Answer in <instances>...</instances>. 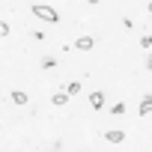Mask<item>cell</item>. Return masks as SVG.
Returning <instances> with one entry per match:
<instances>
[{
    "label": "cell",
    "instance_id": "1",
    "mask_svg": "<svg viewBox=\"0 0 152 152\" xmlns=\"http://www.w3.org/2000/svg\"><path fill=\"white\" fill-rule=\"evenodd\" d=\"M33 15H36V18H42L45 24H57V21H60L57 9H54V6H45V3H36V6H33Z\"/></svg>",
    "mask_w": 152,
    "mask_h": 152
},
{
    "label": "cell",
    "instance_id": "2",
    "mask_svg": "<svg viewBox=\"0 0 152 152\" xmlns=\"http://www.w3.org/2000/svg\"><path fill=\"white\" fill-rule=\"evenodd\" d=\"M104 140H107V143H122V140H125V131L110 128V131H104Z\"/></svg>",
    "mask_w": 152,
    "mask_h": 152
},
{
    "label": "cell",
    "instance_id": "3",
    "mask_svg": "<svg viewBox=\"0 0 152 152\" xmlns=\"http://www.w3.org/2000/svg\"><path fill=\"white\" fill-rule=\"evenodd\" d=\"M93 45H96L93 36H81L78 42H75V48H78V51H93Z\"/></svg>",
    "mask_w": 152,
    "mask_h": 152
},
{
    "label": "cell",
    "instance_id": "4",
    "mask_svg": "<svg viewBox=\"0 0 152 152\" xmlns=\"http://www.w3.org/2000/svg\"><path fill=\"white\" fill-rule=\"evenodd\" d=\"M90 104H93V107L99 110V107L104 104V93H99V90H93V93H90Z\"/></svg>",
    "mask_w": 152,
    "mask_h": 152
},
{
    "label": "cell",
    "instance_id": "5",
    "mask_svg": "<svg viewBox=\"0 0 152 152\" xmlns=\"http://www.w3.org/2000/svg\"><path fill=\"white\" fill-rule=\"evenodd\" d=\"M15 104H27V93H21V90H12V96H9Z\"/></svg>",
    "mask_w": 152,
    "mask_h": 152
},
{
    "label": "cell",
    "instance_id": "6",
    "mask_svg": "<svg viewBox=\"0 0 152 152\" xmlns=\"http://www.w3.org/2000/svg\"><path fill=\"white\" fill-rule=\"evenodd\" d=\"M137 113H143V116H146V113H152V96H146V99L140 102V110H137Z\"/></svg>",
    "mask_w": 152,
    "mask_h": 152
},
{
    "label": "cell",
    "instance_id": "7",
    "mask_svg": "<svg viewBox=\"0 0 152 152\" xmlns=\"http://www.w3.org/2000/svg\"><path fill=\"white\" fill-rule=\"evenodd\" d=\"M66 93H69V96H78V93H81V84H78V81H72V84L66 87Z\"/></svg>",
    "mask_w": 152,
    "mask_h": 152
},
{
    "label": "cell",
    "instance_id": "8",
    "mask_svg": "<svg viewBox=\"0 0 152 152\" xmlns=\"http://www.w3.org/2000/svg\"><path fill=\"white\" fill-rule=\"evenodd\" d=\"M66 99H69V93H57V96H54V99H51V102H54V104H57V107H60V104H66Z\"/></svg>",
    "mask_w": 152,
    "mask_h": 152
},
{
    "label": "cell",
    "instance_id": "9",
    "mask_svg": "<svg viewBox=\"0 0 152 152\" xmlns=\"http://www.w3.org/2000/svg\"><path fill=\"white\" fill-rule=\"evenodd\" d=\"M110 113H113V116H122V113H125V104H122V102H116V104H113V110H110Z\"/></svg>",
    "mask_w": 152,
    "mask_h": 152
},
{
    "label": "cell",
    "instance_id": "10",
    "mask_svg": "<svg viewBox=\"0 0 152 152\" xmlns=\"http://www.w3.org/2000/svg\"><path fill=\"white\" fill-rule=\"evenodd\" d=\"M140 48H152V36H149V33L140 39Z\"/></svg>",
    "mask_w": 152,
    "mask_h": 152
},
{
    "label": "cell",
    "instance_id": "11",
    "mask_svg": "<svg viewBox=\"0 0 152 152\" xmlns=\"http://www.w3.org/2000/svg\"><path fill=\"white\" fill-rule=\"evenodd\" d=\"M42 69H54V57H45L42 60Z\"/></svg>",
    "mask_w": 152,
    "mask_h": 152
},
{
    "label": "cell",
    "instance_id": "12",
    "mask_svg": "<svg viewBox=\"0 0 152 152\" xmlns=\"http://www.w3.org/2000/svg\"><path fill=\"white\" fill-rule=\"evenodd\" d=\"M0 36H9V24L6 21H0Z\"/></svg>",
    "mask_w": 152,
    "mask_h": 152
},
{
    "label": "cell",
    "instance_id": "13",
    "mask_svg": "<svg viewBox=\"0 0 152 152\" xmlns=\"http://www.w3.org/2000/svg\"><path fill=\"white\" fill-rule=\"evenodd\" d=\"M146 69H149V72H152V54H149V60H146Z\"/></svg>",
    "mask_w": 152,
    "mask_h": 152
},
{
    "label": "cell",
    "instance_id": "14",
    "mask_svg": "<svg viewBox=\"0 0 152 152\" xmlns=\"http://www.w3.org/2000/svg\"><path fill=\"white\" fill-rule=\"evenodd\" d=\"M87 3H99V0H87Z\"/></svg>",
    "mask_w": 152,
    "mask_h": 152
},
{
    "label": "cell",
    "instance_id": "15",
    "mask_svg": "<svg viewBox=\"0 0 152 152\" xmlns=\"http://www.w3.org/2000/svg\"><path fill=\"white\" fill-rule=\"evenodd\" d=\"M149 12H152V0H149Z\"/></svg>",
    "mask_w": 152,
    "mask_h": 152
}]
</instances>
